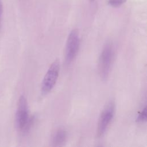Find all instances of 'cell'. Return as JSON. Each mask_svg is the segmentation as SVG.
Instances as JSON below:
<instances>
[{"instance_id":"6da1fadb","label":"cell","mask_w":147,"mask_h":147,"mask_svg":"<svg viewBox=\"0 0 147 147\" xmlns=\"http://www.w3.org/2000/svg\"><path fill=\"white\" fill-rule=\"evenodd\" d=\"M32 121V119L29 116L26 99L24 95H21L18 101L16 115V123L18 130L22 133L26 132L30 128Z\"/></svg>"},{"instance_id":"7a4b0ae2","label":"cell","mask_w":147,"mask_h":147,"mask_svg":"<svg viewBox=\"0 0 147 147\" xmlns=\"http://www.w3.org/2000/svg\"><path fill=\"white\" fill-rule=\"evenodd\" d=\"M114 57V48L111 42L103 47L98 61V72L102 79H106L110 73Z\"/></svg>"},{"instance_id":"3957f363","label":"cell","mask_w":147,"mask_h":147,"mask_svg":"<svg viewBox=\"0 0 147 147\" xmlns=\"http://www.w3.org/2000/svg\"><path fill=\"white\" fill-rule=\"evenodd\" d=\"M59 70V63L56 60L51 65L42 80L41 88L42 94H47L52 90L57 80Z\"/></svg>"},{"instance_id":"277c9868","label":"cell","mask_w":147,"mask_h":147,"mask_svg":"<svg viewBox=\"0 0 147 147\" xmlns=\"http://www.w3.org/2000/svg\"><path fill=\"white\" fill-rule=\"evenodd\" d=\"M114 114V104L113 102L108 103L103 109L99 116L97 136L102 137L105 133Z\"/></svg>"},{"instance_id":"5b68a950","label":"cell","mask_w":147,"mask_h":147,"mask_svg":"<svg viewBox=\"0 0 147 147\" xmlns=\"http://www.w3.org/2000/svg\"><path fill=\"white\" fill-rule=\"evenodd\" d=\"M80 38L77 30L73 29L68 35L65 47V61L70 63L75 57L79 50Z\"/></svg>"},{"instance_id":"8992f818","label":"cell","mask_w":147,"mask_h":147,"mask_svg":"<svg viewBox=\"0 0 147 147\" xmlns=\"http://www.w3.org/2000/svg\"><path fill=\"white\" fill-rule=\"evenodd\" d=\"M67 139V132L63 129H57L53 135L52 138V145L60 146L63 145Z\"/></svg>"},{"instance_id":"52a82bcc","label":"cell","mask_w":147,"mask_h":147,"mask_svg":"<svg viewBox=\"0 0 147 147\" xmlns=\"http://www.w3.org/2000/svg\"><path fill=\"white\" fill-rule=\"evenodd\" d=\"M146 106L142 110V111L139 113L137 121L138 122H144L146 120Z\"/></svg>"},{"instance_id":"ba28073f","label":"cell","mask_w":147,"mask_h":147,"mask_svg":"<svg viewBox=\"0 0 147 147\" xmlns=\"http://www.w3.org/2000/svg\"><path fill=\"white\" fill-rule=\"evenodd\" d=\"M126 2V0H108L107 3L114 7H117Z\"/></svg>"},{"instance_id":"9c48e42d","label":"cell","mask_w":147,"mask_h":147,"mask_svg":"<svg viewBox=\"0 0 147 147\" xmlns=\"http://www.w3.org/2000/svg\"><path fill=\"white\" fill-rule=\"evenodd\" d=\"M2 13V1L0 0V24H1V18Z\"/></svg>"},{"instance_id":"30bf717a","label":"cell","mask_w":147,"mask_h":147,"mask_svg":"<svg viewBox=\"0 0 147 147\" xmlns=\"http://www.w3.org/2000/svg\"><path fill=\"white\" fill-rule=\"evenodd\" d=\"M91 2H93L94 1V0H90Z\"/></svg>"}]
</instances>
